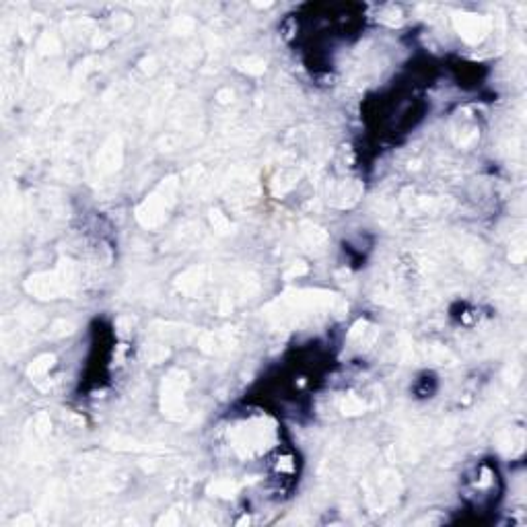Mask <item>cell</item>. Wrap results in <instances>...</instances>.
I'll use <instances>...</instances> for the list:
<instances>
[{
    "label": "cell",
    "mask_w": 527,
    "mask_h": 527,
    "mask_svg": "<svg viewBox=\"0 0 527 527\" xmlns=\"http://www.w3.org/2000/svg\"><path fill=\"white\" fill-rule=\"evenodd\" d=\"M463 35H467L470 40H474L476 35H480L484 31V25H482V19L478 17H465L463 19V27H459Z\"/></svg>",
    "instance_id": "6da1fadb"
},
{
    "label": "cell",
    "mask_w": 527,
    "mask_h": 527,
    "mask_svg": "<svg viewBox=\"0 0 527 527\" xmlns=\"http://www.w3.org/2000/svg\"><path fill=\"white\" fill-rule=\"evenodd\" d=\"M50 367H52V357H42V359H37V361L31 365L29 373H31V375H40V373H44V371L50 369Z\"/></svg>",
    "instance_id": "7a4b0ae2"
}]
</instances>
